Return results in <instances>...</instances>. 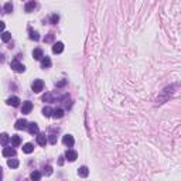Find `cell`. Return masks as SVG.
Masks as SVG:
<instances>
[{
    "label": "cell",
    "mask_w": 181,
    "mask_h": 181,
    "mask_svg": "<svg viewBox=\"0 0 181 181\" xmlns=\"http://www.w3.org/2000/svg\"><path fill=\"white\" fill-rule=\"evenodd\" d=\"M20 98L19 96H10L7 101H6V103L7 105H10V106H14V108H17V106H20Z\"/></svg>",
    "instance_id": "obj_7"
},
{
    "label": "cell",
    "mask_w": 181,
    "mask_h": 181,
    "mask_svg": "<svg viewBox=\"0 0 181 181\" xmlns=\"http://www.w3.org/2000/svg\"><path fill=\"white\" fill-rule=\"evenodd\" d=\"M52 117H55V119H61L62 116H64V109L61 108H57V109H52Z\"/></svg>",
    "instance_id": "obj_15"
},
{
    "label": "cell",
    "mask_w": 181,
    "mask_h": 181,
    "mask_svg": "<svg viewBox=\"0 0 181 181\" xmlns=\"http://www.w3.org/2000/svg\"><path fill=\"white\" fill-rule=\"evenodd\" d=\"M65 159L68 160V161H75V160L78 159V153L75 152V150H67L65 152Z\"/></svg>",
    "instance_id": "obj_6"
},
{
    "label": "cell",
    "mask_w": 181,
    "mask_h": 181,
    "mask_svg": "<svg viewBox=\"0 0 181 181\" xmlns=\"http://www.w3.org/2000/svg\"><path fill=\"white\" fill-rule=\"evenodd\" d=\"M50 67H51L50 57H43L41 58V68H43V69H47V68H50Z\"/></svg>",
    "instance_id": "obj_17"
},
{
    "label": "cell",
    "mask_w": 181,
    "mask_h": 181,
    "mask_svg": "<svg viewBox=\"0 0 181 181\" xmlns=\"http://www.w3.org/2000/svg\"><path fill=\"white\" fill-rule=\"evenodd\" d=\"M58 21H59V16H58V14H52L50 17V23H51V24H57Z\"/></svg>",
    "instance_id": "obj_26"
},
{
    "label": "cell",
    "mask_w": 181,
    "mask_h": 181,
    "mask_svg": "<svg viewBox=\"0 0 181 181\" xmlns=\"http://www.w3.org/2000/svg\"><path fill=\"white\" fill-rule=\"evenodd\" d=\"M31 110H33V103H31L30 101L23 102V106H21V113L23 115H29Z\"/></svg>",
    "instance_id": "obj_5"
},
{
    "label": "cell",
    "mask_w": 181,
    "mask_h": 181,
    "mask_svg": "<svg viewBox=\"0 0 181 181\" xmlns=\"http://www.w3.org/2000/svg\"><path fill=\"white\" fill-rule=\"evenodd\" d=\"M4 11H6V13H11V11H13V4H11L10 1L4 4Z\"/></svg>",
    "instance_id": "obj_27"
},
{
    "label": "cell",
    "mask_w": 181,
    "mask_h": 181,
    "mask_svg": "<svg viewBox=\"0 0 181 181\" xmlns=\"http://www.w3.org/2000/svg\"><path fill=\"white\" fill-rule=\"evenodd\" d=\"M10 67H11V69H13L14 72H17V74H21V72L26 71V67L23 65L19 59H13V61H11V64H10Z\"/></svg>",
    "instance_id": "obj_2"
},
{
    "label": "cell",
    "mask_w": 181,
    "mask_h": 181,
    "mask_svg": "<svg viewBox=\"0 0 181 181\" xmlns=\"http://www.w3.org/2000/svg\"><path fill=\"white\" fill-rule=\"evenodd\" d=\"M27 126H29V122H27L26 119H19L14 124V127L17 129V130H26Z\"/></svg>",
    "instance_id": "obj_4"
},
{
    "label": "cell",
    "mask_w": 181,
    "mask_h": 181,
    "mask_svg": "<svg viewBox=\"0 0 181 181\" xmlns=\"http://www.w3.org/2000/svg\"><path fill=\"white\" fill-rule=\"evenodd\" d=\"M7 166L10 167V168H17V167L20 166V163H19V160L17 159H11V157H9Z\"/></svg>",
    "instance_id": "obj_20"
},
{
    "label": "cell",
    "mask_w": 181,
    "mask_h": 181,
    "mask_svg": "<svg viewBox=\"0 0 181 181\" xmlns=\"http://www.w3.org/2000/svg\"><path fill=\"white\" fill-rule=\"evenodd\" d=\"M37 7V3L34 1V0H30L29 3L24 6V10L27 11V13H31V11H34V9Z\"/></svg>",
    "instance_id": "obj_14"
},
{
    "label": "cell",
    "mask_w": 181,
    "mask_h": 181,
    "mask_svg": "<svg viewBox=\"0 0 181 181\" xmlns=\"http://www.w3.org/2000/svg\"><path fill=\"white\" fill-rule=\"evenodd\" d=\"M30 178L34 180V181L41 180V173H40V171H33V173L30 174Z\"/></svg>",
    "instance_id": "obj_23"
},
{
    "label": "cell",
    "mask_w": 181,
    "mask_h": 181,
    "mask_svg": "<svg viewBox=\"0 0 181 181\" xmlns=\"http://www.w3.org/2000/svg\"><path fill=\"white\" fill-rule=\"evenodd\" d=\"M78 175L79 177H82V178H85V177H88L89 175V170H88L87 166H82L78 168Z\"/></svg>",
    "instance_id": "obj_16"
},
{
    "label": "cell",
    "mask_w": 181,
    "mask_h": 181,
    "mask_svg": "<svg viewBox=\"0 0 181 181\" xmlns=\"http://www.w3.org/2000/svg\"><path fill=\"white\" fill-rule=\"evenodd\" d=\"M1 178H3V168L0 167V180H1Z\"/></svg>",
    "instance_id": "obj_36"
},
{
    "label": "cell",
    "mask_w": 181,
    "mask_h": 181,
    "mask_svg": "<svg viewBox=\"0 0 181 181\" xmlns=\"http://www.w3.org/2000/svg\"><path fill=\"white\" fill-rule=\"evenodd\" d=\"M31 89H33V92L40 94L44 89V81L43 79H34V82L31 84Z\"/></svg>",
    "instance_id": "obj_3"
},
{
    "label": "cell",
    "mask_w": 181,
    "mask_h": 181,
    "mask_svg": "<svg viewBox=\"0 0 181 181\" xmlns=\"http://www.w3.org/2000/svg\"><path fill=\"white\" fill-rule=\"evenodd\" d=\"M43 101L44 102H52V95H51V94L43 95Z\"/></svg>",
    "instance_id": "obj_29"
},
{
    "label": "cell",
    "mask_w": 181,
    "mask_h": 181,
    "mask_svg": "<svg viewBox=\"0 0 181 181\" xmlns=\"http://www.w3.org/2000/svg\"><path fill=\"white\" fill-rule=\"evenodd\" d=\"M48 142H50L51 145H55V143H57V134H55V133H51Z\"/></svg>",
    "instance_id": "obj_28"
},
{
    "label": "cell",
    "mask_w": 181,
    "mask_h": 181,
    "mask_svg": "<svg viewBox=\"0 0 181 181\" xmlns=\"http://www.w3.org/2000/svg\"><path fill=\"white\" fill-rule=\"evenodd\" d=\"M30 38H31V40H34V41H38V40H40V36H38V33H37V31H33V30L30 29Z\"/></svg>",
    "instance_id": "obj_25"
},
{
    "label": "cell",
    "mask_w": 181,
    "mask_h": 181,
    "mask_svg": "<svg viewBox=\"0 0 181 181\" xmlns=\"http://www.w3.org/2000/svg\"><path fill=\"white\" fill-rule=\"evenodd\" d=\"M27 130H29L31 134H37V133H40V127H38L37 123L31 122V123H29V126H27Z\"/></svg>",
    "instance_id": "obj_12"
},
{
    "label": "cell",
    "mask_w": 181,
    "mask_h": 181,
    "mask_svg": "<svg viewBox=\"0 0 181 181\" xmlns=\"http://www.w3.org/2000/svg\"><path fill=\"white\" fill-rule=\"evenodd\" d=\"M67 84V81L64 79V81H59V82H57V84H55V85H57L58 88H61V87H64V85H65Z\"/></svg>",
    "instance_id": "obj_32"
},
{
    "label": "cell",
    "mask_w": 181,
    "mask_h": 181,
    "mask_svg": "<svg viewBox=\"0 0 181 181\" xmlns=\"http://www.w3.org/2000/svg\"><path fill=\"white\" fill-rule=\"evenodd\" d=\"M34 152V145L33 143H26V145L23 146V153H26V154H30V153Z\"/></svg>",
    "instance_id": "obj_19"
},
{
    "label": "cell",
    "mask_w": 181,
    "mask_h": 181,
    "mask_svg": "<svg viewBox=\"0 0 181 181\" xmlns=\"http://www.w3.org/2000/svg\"><path fill=\"white\" fill-rule=\"evenodd\" d=\"M62 51H64V44L61 43V41L54 43V45H52V52L54 54H61Z\"/></svg>",
    "instance_id": "obj_11"
},
{
    "label": "cell",
    "mask_w": 181,
    "mask_h": 181,
    "mask_svg": "<svg viewBox=\"0 0 181 181\" xmlns=\"http://www.w3.org/2000/svg\"><path fill=\"white\" fill-rule=\"evenodd\" d=\"M20 143H21V137L17 136V134H13L11 136V145H13V147H19Z\"/></svg>",
    "instance_id": "obj_21"
},
{
    "label": "cell",
    "mask_w": 181,
    "mask_h": 181,
    "mask_svg": "<svg viewBox=\"0 0 181 181\" xmlns=\"http://www.w3.org/2000/svg\"><path fill=\"white\" fill-rule=\"evenodd\" d=\"M52 38H54V34H52V33H50L48 36L44 38V41H45V43H50V41H52Z\"/></svg>",
    "instance_id": "obj_31"
},
{
    "label": "cell",
    "mask_w": 181,
    "mask_h": 181,
    "mask_svg": "<svg viewBox=\"0 0 181 181\" xmlns=\"http://www.w3.org/2000/svg\"><path fill=\"white\" fill-rule=\"evenodd\" d=\"M10 142V136L7 133H0V145L7 146V143Z\"/></svg>",
    "instance_id": "obj_18"
},
{
    "label": "cell",
    "mask_w": 181,
    "mask_h": 181,
    "mask_svg": "<svg viewBox=\"0 0 181 181\" xmlns=\"http://www.w3.org/2000/svg\"><path fill=\"white\" fill-rule=\"evenodd\" d=\"M62 143L68 147H72L74 143H75V139H74L72 134H65L64 137H62Z\"/></svg>",
    "instance_id": "obj_8"
},
{
    "label": "cell",
    "mask_w": 181,
    "mask_h": 181,
    "mask_svg": "<svg viewBox=\"0 0 181 181\" xmlns=\"http://www.w3.org/2000/svg\"><path fill=\"white\" fill-rule=\"evenodd\" d=\"M0 62H4V55L3 54H0Z\"/></svg>",
    "instance_id": "obj_35"
},
{
    "label": "cell",
    "mask_w": 181,
    "mask_h": 181,
    "mask_svg": "<svg viewBox=\"0 0 181 181\" xmlns=\"http://www.w3.org/2000/svg\"><path fill=\"white\" fill-rule=\"evenodd\" d=\"M4 29H6V24H4V21H1V20H0V31H3Z\"/></svg>",
    "instance_id": "obj_33"
},
{
    "label": "cell",
    "mask_w": 181,
    "mask_h": 181,
    "mask_svg": "<svg viewBox=\"0 0 181 181\" xmlns=\"http://www.w3.org/2000/svg\"><path fill=\"white\" fill-rule=\"evenodd\" d=\"M58 164H59V166H62V164H64V157H62V156H61L59 160H58Z\"/></svg>",
    "instance_id": "obj_34"
},
{
    "label": "cell",
    "mask_w": 181,
    "mask_h": 181,
    "mask_svg": "<svg viewBox=\"0 0 181 181\" xmlns=\"http://www.w3.org/2000/svg\"><path fill=\"white\" fill-rule=\"evenodd\" d=\"M43 115L45 116V117H50V116L52 115V109H51L50 106H45V108L43 109Z\"/></svg>",
    "instance_id": "obj_24"
},
{
    "label": "cell",
    "mask_w": 181,
    "mask_h": 181,
    "mask_svg": "<svg viewBox=\"0 0 181 181\" xmlns=\"http://www.w3.org/2000/svg\"><path fill=\"white\" fill-rule=\"evenodd\" d=\"M44 174H45V175H51V174H52V167L51 166L44 167Z\"/></svg>",
    "instance_id": "obj_30"
},
{
    "label": "cell",
    "mask_w": 181,
    "mask_h": 181,
    "mask_svg": "<svg viewBox=\"0 0 181 181\" xmlns=\"http://www.w3.org/2000/svg\"><path fill=\"white\" fill-rule=\"evenodd\" d=\"M175 89H177V85H170V87L164 88V89H163V92H161V95L157 98V103L161 105V103H164L166 101H168V98L175 92Z\"/></svg>",
    "instance_id": "obj_1"
},
{
    "label": "cell",
    "mask_w": 181,
    "mask_h": 181,
    "mask_svg": "<svg viewBox=\"0 0 181 181\" xmlns=\"http://www.w3.org/2000/svg\"><path fill=\"white\" fill-rule=\"evenodd\" d=\"M3 156H4V157H14V156H16V150H14V147L6 146V147L3 149Z\"/></svg>",
    "instance_id": "obj_9"
},
{
    "label": "cell",
    "mask_w": 181,
    "mask_h": 181,
    "mask_svg": "<svg viewBox=\"0 0 181 181\" xmlns=\"http://www.w3.org/2000/svg\"><path fill=\"white\" fill-rule=\"evenodd\" d=\"M47 143H48V139H47V136H45L44 133H37V145L45 146Z\"/></svg>",
    "instance_id": "obj_10"
},
{
    "label": "cell",
    "mask_w": 181,
    "mask_h": 181,
    "mask_svg": "<svg viewBox=\"0 0 181 181\" xmlns=\"http://www.w3.org/2000/svg\"><path fill=\"white\" fill-rule=\"evenodd\" d=\"M10 40H11V33L3 31V33H1V41H3V43H9Z\"/></svg>",
    "instance_id": "obj_22"
},
{
    "label": "cell",
    "mask_w": 181,
    "mask_h": 181,
    "mask_svg": "<svg viewBox=\"0 0 181 181\" xmlns=\"http://www.w3.org/2000/svg\"><path fill=\"white\" fill-rule=\"evenodd\" d=\"M44 57V52L41 48H34L33 50V58L37 59V61H41V58Z\"/></svg>",
    "instance_id": "obj_13"
}]
</instances>
